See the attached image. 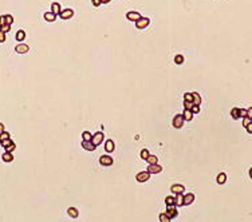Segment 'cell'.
I'll return each mask as SVG.
<instances>
[{
    "label": "cell",
    "mask_w": 252,
    "mask_h": 222,
    "mask_svg": "<svg viewBox=\"0 0 252 222\" xmlns=\"http://www.w3.org/2000/svg\"><path fill=\"white\" fill-rule=\"evenodd\" d=\"M247 117H248V118H251V119H252V107L247 108Z\"/></svg>",
    "instance_id": "ee69618b"
},
{
    "label": "cell",
    "mask_w": 252,
    "mask_h": 222,
    "mask_svg": "<svg viewBox=\"0 0 252 222\" xmlns=\"http://www.w3.org/2000/svg\"><path fill=\"white\" fill-rule=\"evenodd\" d=\"M252 122V119L251 118H248V117H245V118H243V126H244V127H247V126L249 125V123H251Z\"/></svg>",
    "instance_id": "74e56055"
},
{
    "label": "cell",
    "mask_w": 252,
    "mask_h": 222,
    "mask_svg": "<svg viewBox=\"0 0 252 222\" xmlns=\"http://www.w3.org/2000/svg\"><path fill=\"white\" fill-rule=\"evenodd\" d=\"M216 181H217V183H219V185L225 183V181H227V174H225V173H220L219 175H217Z\"/></svg>",
    "instance_id": "603a6c76"
},
{
    "label": "cell",
    "mask_w": 252,
    "mask_h": 222,
    "mask_svg": "<svg viewBox=\"0 0 252 222\" xmlns=\"http://www.w3.org/2000/svg\"><path fill=\"white\" fill-rule=\"evenodd\" d=\"M60 19H63V20H67V19H71V17L74 16V11L71 10V8H66V10H62V12L59 14Z\"/></svg>",
    "instance_id": "ba28073f"
},
{
    "label": "cell",
    "mask_w": 252,
    "mask_h": 222,
    "mask_svg": "<svg viewBox=\"0 0 252 222\" xmlns=\"http://www.w3.org/2000/svg\"><path fill=\"white\" fill-rule=\"evenodd\" d=\"M15 51L18 52V54H27V52L30 51V47H28L27 44H24V43H19V44L15 47Z\"/></svg>",
    "instance_id": "30bf717a"
},
{
    "label": "cell",
    "mask_w": 252,
    "mask_h": 222,
    "mask_svg": "<svg viewBox=\"0 0 252 222\" xmlns=\"http://www.w3.org/2000/svg\"><path fill=\"white\" fill-rule=\"evenodd\" d=\"M51 12H54L55 15H59L60 12H62V7H60V4L56 3V1H54V3L51 4Z\"/></svg>",
    "instance_id": "2e32d148"
},
{
    "label": "cell",
    "mask_w": 252,
    "mask_h": 222,
    "mask_svg": "<svg viewBox=\"0 0 252 222\" xmlns=\"http://www.w3.org/2000/svg\"><path fill=\"white\" fill-rule=\"evenodd\" d=\"M103 138H105L103 132L98 131V132H95V134H93V139H91V142L94 143L95 146H99L101 143H103Z\"/></svg>",
    "instance_id": "3957f363"
},
{
    "label": "cell",
    "mask_w": 252,
    "mask_h": 222,
    "mask_svg": "<svg viewBox=\"0 0 252 222\" xmlns=\"http://www.w3.org/2000/svg\"><path fill=\"white\" fill-rule=\"evenodd\" d=\"M1 159H3V162L10 163L14 161V155H12V153H7V151H6V153L1 155Z\"/></svg>",
    "instance_id": "ac0fdd59"
},
{
    "label": "cell",
    "mask_w": 252,
    "mask_h": 222,
    "mask_svg": "<svg viewBox=\"0 0 252 222\" xmlns=\"http://www.w3.org/2000/svg\"><path fill=\"white\" fill-rule=\"evenodd\" d=\"M91 3H93V6H94V7H99V6L102 4V1H101V0H91Z\"/></svg>",
    "instance_id": "b9f144b4"
},
{
    "label": "cell",
    "mask_w": 252,
    "mask_h": 222,
    "mask_svg": "<svg viewBox=\"0 0 252 222\" xmlns=\"http://www.w3.org/2000/svg\"><path fill=\"white\" fill-rule=\"evenodd\" d=\"M184 101L192 102V103H193V95H192V92H185V94H184Z\"/></svg>",
    "instance_id": "1f68e13d"
},
{
    "label": "cell",
    "mask_w": 252,
    "mask_h": 222,
    "mask_svg": "<svg viewBox=\"0 0 252 222\" xmlns=\"http://www.w3.org/2000/svg\"><path fill=\"white\" fill-rule=\"evenodd\" d=\"M249 178H251V179H252V167H251V169H249Z\"/></svg>",
    "instance_id": "c3c4849f"
},
{
    "label": "cell",
    "mask_w": 252,
    "mask_h": 222,
    "mask_svg": "<svg viewBox=\"0 0 252 222\" xmlns=\"http://www.w3.org/2000/svg\"><path fill=\"white\" fill-rule=\"evenodd\" d=\"M140 17H141V15H140V12H137V11H129V12L126 14V19L130 21H134V23H136Z\"/></svg>",
    "instance_id": "9c48e42d"
},
{
    "label": "cell",
    "mask_w": 252,
    "mask_h": 222,
    "mask_svg": "<svg viewBox=\"0 0 252 222\" xmlns=\"http://www.w3.org/2000/svg\"><path fill=\"white\" fill-rule=\"evenodd\" d=\"M67 214L70 215L71 218H78V215H79V212H78L77 208H69V209H67Z\"/></svg>",
    "instance_id": "e0dca14e"
},
{
    "label": "cell",
    "mask_w": 252,
    "mask_h": 222,
    "mask_svg": "<svg viewBox=\"0 0 252 222\" xmlns=\"http://www.w3.org/2000/svg\"><path fill=\"white\" fill-rule=\"evenodd\" d=\"M114 149H116V145H114V142H113L111 139H107L105 142V150L107 151V153H113L114 151Z\"/></svg>",
    "instance_id": "4fadbf2b"
},
{
    "label": "cell",
    "mask_w": 252,
    "mask_h": 222,
    "mask_svg": "<svg viewBox=\"0 0 252 222\" xmlns=\"http://www.w3.org/2000/svg\"><path fill=\"white\" fill-rule=\"evenodd\" d=\"M193 112L190 110H184V112H182V117H184V119H185V122H189L193 119Z\"/></svg>",
    "instance_id": "d6986e66"
},
{
    "label": "cell",
    "mask_w": 252,
    "mask_h": 222,
    "mask_svg": "<svg viewBox=\"0 0 252 222\" xmlns=\"http://www.w3.org/2000/svg\"><path fill=\"white\" fill-rule=\"evenodd\" d=\"M150 175H152V174L149 173L147 170L146 171H140V173L136 175V179L138 181V182H141V183H142V182H146V181H149Z\"/></svg>",
    "instance_id": "5b68a950"
},
{
    "label": "cell",
    "mask_w": 252,
    "mask_h": 222,
    "mask_svg": "<svg viewBox=\"0 0 252 222\" xmlns=\"http://www.w3.org/2000/svg\"><path fill=\"white\" fill-rule=\"evenodd\" d=\"M4 131H6V128H4V125L1 123V122H0V135H1Z\"/></svg>",
    "instance_id": "bcb514c9"
},
{
    "label": "cell",
    "mask_w": 252,
    "mask_h": 222,
    "mask_svg": "<svg viewBox=\"0 0 252 222\" xmlns=\"http://www.w3.org/2000/svg\"><path fill=\"white\" fill-rule=\"evenodd\" d=\"M192 107H193V103H192V102L184 101V110H190Z\"/></svg>",
    "instance_id": "d590c367"
},
{
    "label": "cell",
    "mask_w": 252,
    "mask_h": 222,
    "mask_svg": "<svg viewBox=\"0 0 252 222\" xmlns=\"http://www.w3.org/2000/svg\"><path fill=\"white\" fill-rule=\"evenodd\" d=\"M165 205L166 206L174 205V197H173V195H168V197L165 198Z\"/></svg>",
    "instance_id": "4316f807"
},
{
    "label": "cell",
    "mask_w": 252,
    "mask_h": 222,
    "mask_svg": "<svg viewBox=\"0 0 252 222\" xmlns=\"http://www.w3.org/2000/svg\"><path fill=\"white\" fill-rule=\"evenodd\" d=\"M166 214H168L169 218H176L179 215V210H177V206L176 205H170V206H166Z\"/></svg>",
    "instance_id": "277c9868"
},
{
    "label": "cell",
    "mask_w": 252,
    "mask_h": 222,
    "mask_svg": "<svg viewBox=\"0 0 252 222\" xmlns=\"http://www.w3.org/2000/svg\"><path fill=\"white\" fill-rule=\"evenodd\" d=\"M99 163H101L102 166H111L113 163H114V159L110 155H102L99 158Z\"/></svg>",
    "instance_id": "52a82bcc"
},
{
    "label": "cell",
    "mask_w": 252,
    "mask_h": 222,
    "mask_svg": "<svg viewBox=\"0 0 252 222\" xmlns=\"http://www.w3.org/2000/svg\"><path fill=\"white\" fill-rule=\"evenodd\" d=\"M56 16H58V15H55L54 12H51V11H48V12H46L44 14V19L47 21H55Z\"/></svg>",
    "instance_id": "ffe728a7"
},
{
    "label": "cell",
    "mask_w": 252,
    "mask_h": 222,
    "mask_svg": "<svg viewBox=\"0 0 252 222\" xmlns=\"http://www.w3.org/2000/svg\"><path fill=\"white\" fill-rule=\"evenodd\" d=\"M190 111H192L193 114H200V106L199 104H193V107L190 108Z\"/></svg>",
    "instance_id": "e575fe53"
},
{
    "label": "cell",
    "mask_w": 252,
    "mask_h": 222,
    "mask_svg": "<svg viewBox=\"0 0 252 222\" xmlns=\"http://www.w3.org/2000/svg\"><path fill=\"white\" fill-rule=\"evenodd\" d=\"M193 201H195V194H192V193L184 194V205H190Z\"/></svg>",
    "instance_id": "9a60e30c"
},
{
    "label": "cell",
    "mask_w": 252,
    "mask_h": 222,
    "mask_svg": "<svg viewBox=\"0 0 252 222\" xmlns=\"http://www.w3.org/2000/svg\"><path fill=\"white\" fill-rule=\"evenodd\" d=\"M170 191L173 194H184L185 191V186H182L181 183H174L170 186Z\"/></svg>",
    "instance_id": "8992f818"
},
{
    "label": "cell",
    "mask_w": 252,
    "mask_h": 222,
    "mask_svg": "<svg viewBox=\"0 0 252 222\" xmlns=\"http://www.w3.org/2000/svg\"><path fill=\"white\" fill-rule=\"evenodd\" d=\"M174 205L177 206V208H181V206L184 205V194H176Z\"/></svg>",
    "instance_id": "5bb4252c"
},
{
    "label": "cell",
    "mask_w": 252,
    "mask_h": 222,
    "mask_svg": "<svg viewBox=\"0 0 252 222\" xmlns=\"http://www.w3.org/2000/svg\"><path fill=\"white\" fill-rule=\"evenodd\" d=\"M240 117H242V118H245V117H247V110H245V108H240Z\"/></svg>",
    "instance_id": "7bdbcfd3"
},
{
    "label": "cell",
    "mask_w": 252,
    "mask_h": 222,
    "mask_svg": "<svg viewBox=\"0 0 252 222\" xmlns=\"http://www.w3.org/2000/svg\"><path fill=\"white\" fill-rule=\"evenodd\" d=\"M146 162L149 163V165H157L158 163V158H157V155H149V158L146 159Z\"/></svg>",
    "instance_id": "d4e9b609"
},
{
    "label": "cell",
    "mask_w": 252,
    "mask_h": 222,
    "mask_svg": "<svg viewBox=\"0 0 252 222\" xmlns=\"http://www.w3.org/2000/svg\"><path fill=\"white\" fill-rule=\"evenodd\" d=\"M158 218H160V222H170V218L168 217L166 213H161V214L158 215Z\"/></svg>",
    "instance_id": "83f0119b"
},
{
    "label": "cell",
    "mask_w": 252,
    "mask_h": 222,
    "mask_svg": "<svg viewBox=\"0 0 252 222\" xmlns=\"http://www.w3.org/2000/svg\"><path fill=\"white\" fill-rule=\"evenodd\" d=\"M15 149H16V145H15V142L10 143L8 146H6V147H4V150H6L7 153H12V151H14Z\"/></svg>",
    "instance_id": "f546056e"
},
{
    "label": "cell",
    "mask_w": 252,
    "mask_h": 222,
    "mask_svg": "<svg viewBox=\"0 0 252 222\" xmlns=\"http://www.w3.org/2000/svg\"><path fill=\"white\" fill-rule=\"evenodd\" d=\"M231 117L233 119H240L242 117H240V108L239 107H233L231 110Z\"/></svg>",
    "instance_id": "44dd1931"
},
{
    "label": "cell",
    "mask_w": 252,
    "mask_h": 222,
    "mask_svg": "<svg viewBox=\"0 0 252 222\" xmlns=\"http://www.w3.org/2000/svg\"><path fill=\"white\" fill-rule=\"evenodd\" d=\"M149 155H150V153H149V150L147 149H142L141 150V158L144 161H146L147 158H149Z\"/></svg>",
    "instance_id": "f1b7e54d"
},
{
    "label": "cell",
    "mask_w": 252,
    "mask_h": 222,
    "mask_svg": "<svg viewBox=\"0 0 252 222\" xmlns=\"http://www.w3.org/2000/svg\"><path fill=\"white\" fill-rule=\"evenodd\" d=\"M7 139H11V135H10V132L4 131L3 134L0 135V142H3V141H7Z\"/></svg>",
    "instance_id": "d6a6232c"
},
{
    "label": "cell",
    "mask_w": 252,
    "mask_h": 222,
    "mask_svg": "<svg viewBox=\"0 0 252 222\" xmlns=\"http://www.w3.org/2000/svg\"><path fill=\"white\" fill-rule=\"evenodd\" d=\"M4 24H7V23H6V15H1V16H0V27Z\"/></svg>",
    "instance_id": "60d3db41"
},
{
    "label": "cell",
    "mask_w": 252,
    "mask_h": 222,
    "mask_svg": "<svg viewBox=\"0 0 252 222\" xmlns=\"http://www.w3.org/2000/svg\"><path fill=\"white\" fill-rule=\"evenodd\" d=\"M6 23L12 26V23H14V16H12V15H8V14L6 15Z\"/></svg>",
    "instance_id": "836d02e7"
},
{
    "label": "cell",
    "mask_w": 252,
    "mask_h": 222,
    "mask_svg": "<svg viewBox=\"0 0 252 222\" xmlns=\"http://www.w3.org/2000/svg\"><path fill=\"white\" fill-rule=\"evenodd\" d=\"M174 63L176 64H182V63H184V56L180 55V54L179 55H176L174 56Z\"/></svg>",
    "instance_id": "4dcf8cb0"
},
{
    "label": "cell",
    "mask_w": 252,
    "mask_h": 222,
    "mask_svg": "<svg viewBox=\"0 0 252 222\" xmlns=\"http://www.w3.org/2000/svg\"><path fill=\"white\" fill-rule=\"evenodd\" d=\"M14 141L12 139H7V141H3V142H0V145H1V147H6V146H8L10 143H12Z\"/></svg>",
    "instance_id": "ab89813d"
},
{
    "label": "cell",
    "mask_w": 252,
    "mask_h": 222,
    "mask_svg": "<svg viewBox=\"0 0 252 222\" xmlns=\"http://www.w3.org/2000/svg\"><path fill=\"white\" fill-rule=\"evenodd\" d=\"M147 171L150 174H158V173H161L162 171V166L161 165H149L147 166Z\"/></svg>",
    "instance_id": "8fae6325"
},
{
    "label": "cell",
    "mask_w": 252,
    "mask_h": 222,
    "mask_svg": "<svg viewBox=\"0 0 252 222\" xmlns=\"http://www.w3.org/2000/svg\"><path fill=\"white\" fill-rule=\"evenodd\" d=\"M184 122H185V119H184L182 114H177L174 118H173V127L174 128H181L182 126H184Z\"/></svg>",
    "instance_id": "7a4b0ae2"
},
{
    "label": "cell",
    "mask_w": 252,
    "mask_h": 222,
    "mask_svg": "<svg viewBox=\"0 0 252 222\" xmlns=\"http://www.w3.org/2000/svg\"><path fill=\"white\" fill-rule=\"evenodd\" d=\"M193 95V104H201V97H200L199 92H192Z\"/></svg>",
    "instance_id": "cb8c5ba5"
},
{
    "label": "cell",
    "mask_w": 252,
    "mask_h": 222,
    "mask_svg": "<svg viewBox=\"0 0 252 222\" xmlns=\"http://www.w3.org/2000/svg\"><path fill=\"white\" fill-rule=\"evenodd\" d=\"M91 139H93V134L90 131L82 132V141H91Z\"/></svg>",
    "instance_id": "484cf974"
},
{
    "label": "cell",
    "mask_w": 252,
    "mask_h": 222,
    "mask_svg": "<svg viewBox=\"0 0 252 222\" xmlns=\"http://www.w3.org/2000/svg\"><path fill=\"white\" fill-rule=\"evenodd\" d=\"M6 39H7V34L0 30V43H4L6 42Z\"/></svg>",
    "instance_id": "8d00e7d4"
},
{
    "label": "cell",
    "mask_w": 252,
    "mask_h": 222,
    "mask_svg": "<svg viewBox=\"0 0 252 222\" xmlns=\"http://www.w3.org/2000/svg\"><path fill=\"white\" fill-rule=\"evenodd\" d=\"M82 147H83L84 150H87V151H94V150L97 149V146L91 142V141H83V142H82Z\"/></svg>",
    "instance_id": "7c38bea8"
},
{
    "label": "cell",
    "mask_w": 252,
    "mask_h": 222,
    "mask_svg": "<svg viewBox=\"0 0 252 222\" xmlns=\"http://www.w3.org/2000/svg\"><path fill=\"white\" fill-rule=\"evenodd\" d=\"M149 23H150V20H149V17H145V16H141L138 20L136 21V27L138 28V30H144V28H146L147 26H149Z\"/></svg>",
    "instance_id": "6da1fadb"
},
{
    "label": "cell",
    "mask_w": 252,
    "mask_h": 222,
    "mask_svg": "<svg viewBox=\"0 0 252 222\" xmlns=\"http://www.w3.org/2000/svg\"><path fill=\"white\" fill-rule=\"evenodd\" d=\"M245 128H247V132H249V134H252V122H251V123H249V125L247 126V127H245Z\"/></svg>",
    "instance_id": "f6af8a7d"
},
{
    "label": "cell",
    "mask_w": 252,
    "mask_h": 222,
    "mask_svg": "<svg viewBox=\"0 0 252 222\" xmlns=\"http://www.w3.org/2000/svg\"><path fill=\"white\" fill-rule=\"evenodd\" d=\"M101 1H102V4H107V3H110L111 0H101Z\"/></svg>",
    "instance_id": "7dc6e473"
},
{
    "label": "cell",
    "mask_w": 252,
    "mask_h": 222,
    "mask_svg": "<svg viewBox=\"0 0 252 222\" xmlns=\"http://www.w3.org/2000/svg\"><path fill=\"white\" fill-rule=\"evenodd\" d=\"M0 30H1L3 32H6V34H7V32L11 30V26H10V24H4V26H1V27H0Z\"/></svg>",
    "instance_id": "f35d334b"
},
{
    "label": "cell",
    "mask_w": 252,
    "mask_h": 222,
    "mask_svg": "<svg viewBox=\"0 0 252 222\" xmlns=\"http://www.w3.org/2000/svg\"><path fill=\"white\" fill-rule=\"evenodd\" d=\"M15 38H16L18 42H23L26 39V32L23 31V30H19V31L16 32V35H15Z\"/></svg>",
    "instance_id": "7402d4cb"
}]
</instances>
